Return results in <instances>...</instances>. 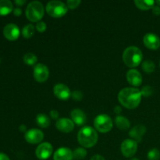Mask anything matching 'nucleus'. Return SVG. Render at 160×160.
<instances>
[{
  "mask_svg": "<svg viewBox=\"0 0 160 160\" xmlns=\"http://www.w3.org/2000/svg\"><path fill=\"white\" fill-rule=\"evenodd\" d=\"M0 160H10L9 158L8 157L7 155L4 154L2 152H0Z\"/></svg>",
  "mask_w": 160,
  "mask_h": 160,
  "instance_id": "obj_36",
  "label": "nucleus"
},
{
  "mask_svg": "<svg viewBox=\"0 0 160 160\" xmlns=\"http://www.w3.org/2000/svg\"><path fill=\"white\" fill-rule=\"evenodd\" d=\"M73 155V158H75L76 159H84L85 156H87V151L84 148H78L74 150Z\"/></svg>",
  "mask_w": 160,
  "mask_h": 160,
  "instance_id": "obj_26",
  "label": "nucleus"
},
{
  "mask_svg": "<svg viewBox=\"0 0 160 160\" xmlns=\"http://www.w3.org/2000/svg\"><path fill=\"white\" fill-rule=\"evenodd\" d=\"M73 158V152L65 147L58 148L53 155V160H72Z\"/></svg>",
  "mask_w": 160,
  "mask_h": 160,
  "instance_id": "obj_16",
  "label": "nucleus"
},
{
  "mask_svg": "<svg viewBox=\"0 0 160 160\" xmlns=\"http://www.w3.org/2000/svg\"><path fill=\"white\" fill-rule=\"evenodd\" d=\"M49 77V70L48 67L42 63H38L34 67V78L39 83H43L48 80Z\"/></svg>",
  "mask_w": 160,
  "mask_h": 160,
  "instance_id": "obj_9",
  "label": "nucleus"
},
{
  "mask_svg": "<svg viewBox=\"0 0 160 160\" xmlns=\"http://www.w3.org/2000/svg\"><path fill=\"white\" fill-rule=\"evenodd\" d=\"M47 27H46V23L43 21H39L37 23V25H36V29L38 32L42 33L45 32V30H46Z\"/></svg>",
  "mask_w": 160,
  "mask_h": 160,
  "instance_id": "obj_30",
  "label": "nucleus"
},
{
  "mask_svg": "<svg viewBox=\"0 0 160 160\" xmlns=\"http://www.w3.org/2000/svg\"><path fill=\"white\" fill-rule=\"evenodd\" d=\"M25 140L30 144H38L42 142L44 138V134L41 130L33 129L29 130L25 133Z\"/></svg>",
  "mask_w": 160,
  "mask_h": 160,
  "instance_id": "obj_10",
  "label": "nucleus"
},
{
  "mask_svg": "<svg viewBox=\"0 0 160 160\" xmlns=\"http://www.w3.org/2000/svg\"><path fill=\"white\" fill-rule=\"evenodd\" d=\"M95 129L101 133H107L112 128V119L106 114H101L95 117L94 120Z\"/></svg>",
  "mask_w": 160,
  "mask_h": 160,
  "instance_id": "obj_6",
  "label": "nucleus"
},
{
  "mask_svg": "<svg viewBox=\"0 0 160 160\" xmlns=\"http://www.w3.org/2000/svg\"><path fill=\"white\" fill-rule=\"evenodd\" d=\"M78 139L82 146L92 148L98 142V134L94 128L91 127H84L78 132Z\"/></svg>",
  "mask_w": 160,
  "mask_h": 160,
  "instance_id": "obj_3",
  "label": "nucleus"
},
{
  "mask_svg": "<svg viewBox=\"0 0 160 160\" xmlns=\"http://www.w3.org/2000/svg\"><path fill=\"white\" fill-rule=\"evenodd\" d=\"M156 2L152 1V0H135L134 4L138 9L142 10H148L149 9H152L155 6Z\"/></svg>",
  "mask_w": 160,
  "mask_h": 160,
  "instance_id": "obj_21",
  "label": "nucleus"
},
{
  "mask_svg": "<svg viewBox=\"0 0 160 160\" xmlns=\"http://www.w3.org/2000/svg\"><path fill=\"white\" fill-rule=\"evenodd\" d=\"M142 68L145 73H152L156 69V65L152 60H145L142 62Z\"/></svg>",
  "mask_w": 160,
  "mask_h": 160,
  "instance_id": "obj_24",
  "label": "nucleus"
},
{
  "mask_svg": "<svg viewBox=\"0 0 160 160\" xmlns=\"http://www.w3.org/2000/svg\"><path fill=\"white\" fill-rule=\"evenodd\" d=\"M127 80L128 83L134 87H138L142 83V76L139 71L131 69L127 73Z\"/></svg>",
  "mask_w": 160,
  "mask_h": 160,
  "instance_id": "obj_15",
  "label": "nucleus"
},
{
  "mask_svg": "<svg viewBox=\"0 0 160 160\" xmlns=\"http://www.w3.org/2000/svg\"><path fill=\"white\" fill-rule=\"evenodd\" d=\"M121 111H122V109L120 106H116V107L114 108V112H115V113L119 114L121 112Z\"/></svg>",
  "mask_w": 160,
  "mask_h": 160,
  "instance_id": "obj_38",
  "label": "nucleus"
},
{
  "mask_svg": "<svg viewBox=\"0 0 160 160\" xmlns=\"http://www.w3.org/2000/svg\"><path fill=\"white\" fill-rule=\"evenodd\" d=\"M26 1L25 0H16L15 3L17 5V6H23V4H25Z\"/></svg>",
  "mask_w": 160,
  "mask_h": 160,
  "instance_id": "obj_37",
  "label": "nucleus"
},
{
  "mask_svg": "<svg viewBox=\"0 0 160 160\" xmlns=\"http://www.w3.org/2000/svg\"><path fill=\"white\" fill-rule=\"evenodd\" d=\"M54 95L60 100H67L71 96V92L67 85L63 84H58L53 88Z\"/></svg>",
  "mask_w": 160,
  "mask_h": 160,
  "instance_id": "obj_13",
  "label": "nucleus"
},
{
  "mask_svg": "<svg viewBox=\"0 0 160 160\" xmlns=\"http://www.w3.org/2000/svg\"><path fill=\"white\" fill-rule=\"evenodd\" d=\"M56 127L61 132L70 133L74 128V123L70 119L61 118L56 121Z\"/></svg>",
  "mask_w": 160,
  "mask_h": 160,
  "instance_id": "obj_14",
  "label": "nucleus"
},
{
  "mask_svg": "<svg viewBox=\"0 0 160 160\" xmlns=\"http://www.w3.org/2000/svg\"><path fill=\"white\" fill-rule=\"evenodd\" d=\"M115 123L117 125V128L121 131H126V130L129 129L130 126H131L129 120L123 116H118V117H116Z\"/></svg>",
  "mask_w": 160,
  "mask_h": 160,
  "instance_id": "obj_20",
  "label": "nucleus"
},
{
  "mask_svg": "<svg viewBox=\"0 0 160 160\" xmlns=\"http://www.w3.org/2000/svg\"><path fill=\"white\" fill-rule=\"evenodd\" d=\"M120 148H121L122 154L125 157H131L137 152L138 142L132 139H127L122 142Z\"/></svg>",
  "mask_w": 160,
  "mask_h": 160,
  "instance_id": "obj_7",
  "label": "nucleus"
},
{
  "mask_svg": "<svg viewBox=\"0 0 160 160\" xmlns=\"http://www.w3.org/2000/svg\"><path fill=\"white\" fill-rule=\"evenodd\" d=\"M36 123L42 128H47L50 125V120L45 114L40 113L36 117Z\"/></svg>",
  "mask_w": 160,
  "mask_h": 160,
  "instance_id": "obj_22",
  "label": "nucleus"
},
{
  "mask_svg": "<svg viewBox=\"0 0 160 160\" xmlns=\"http://www.w3.org/2000/svg\"><path fill=\"white\" fill-rule=\"evenodd\" d=\"M20 31L15 23H8L4 27L3 34L5 38L9 41H15L19 38Z\"/></svg>",
  "mask_w": 160,
  "mask_h": 160,
  "instance_id": "obj_11",
  "label": "nucleus"
},
{
  "mask_svg": "<svg viewBox=\"0 0 160 160\" xmlns=\"http://www.w3.org/2000/svg\"><path fill=\"white\" fill-rule=\"evenodd\" d=\"M53 148L52 145L48 142H44L40 144L37 147L35 151V155L38 159L40 160H46L52 154Z\"/></svg>",
  "mask_w": 160,
  "mask_h": 160,
  "instance_id": "obj_8",
  "label": "nucleus"
},
{
  "mask_svg": "<svg viewBox=\"0 0 160 160\" xmlns=\"http://www.w3.org/2000/svg\"><path fill=\"white\" fill-rule=\"evenodd\" d=\"M152 12L155 15H160V6H154L152 8Z\"/></svg>",
  "mask_w": 160,
  "mask_h": 160,
  "instance_id": "obj_33",
  "label": "nucleus"
},
{
  "mask_svg": "<svg viewBox=\"0 0 160 160\" xmlns=\"http://www.w3.org/2000/svg\"><path fill=\"white\" fill-rule=\"evenodd\" d=\"M38 61V58L34 53H27L23 56V62L24 63H26L27 65L32 66L34 64H35Z\"/></svg>",
  "mask_w": 160,
  "mask_h": 160,
  "instance_id": "obj_25",
  "label": "nucleus"
},
{
  "mask_svg": "<svg viewBox=\"0 0 160 160\" xmlns=\"http://www.w3.org/2000/svg\"><path fill=\"white\" fill-rule=\"evenodd\" d=\"M160 159V152L157 148H152L148 152V160H159Z\"/></svg>",
  "mask_w": 160,
  "mask_h": 160,
  "instance_id": "obj_27",
  "label": "nucleus"
},
{
  "mask_svg": "<svg viewBox=\"0 0 160 160\" xmlns=\"http://www.w3.org/2000/svg\"><path fill=\"white\" fill-rule=\"evenodd\" d=\"M159 66H160V62H159Z\"/></svg>",
  "mask_w": 160,
  "mask_h": 160,
  "instance_id": "obj_43",
  "label": "nucleus"
},
{
  "mask_svg": "<svg viewBox=\"0 0 160 160\" xmlns=\"http://www.w3.org/2000/svg\"><path fill=\"white\" fill-rule=\"evenodd\" d=\"M13 14L15 16H17V17H19V16H20L22 14V10L20 8H15V9H13Z\"/></svg>",
  "mask_w": 160,
  "mask_h": 160,
  "instance_id": "obj_34",
  "label": "nucleus"
},
{
  "mask_svg": "<svg viewBox=\"0 0 160 160\" xmlns=\"http://www.w3.org/2000/svg\"><path fill=\"white\" fill-rule=\"evenodd\" d=\"M71 96L76 101H81L83 98V94L82 92H79V91H74L71 93Z\"/></svg>",
  "mask_w": 160,
  "mask_h": 160,
  "instance_id": "obj_31",
  "label": "nucleus"
},
{
  "mask_svg": "<svg viewBox=\"0 0 160 160\" xmlns=\"http://www.w3.org/2000/svg\"><path fill=\"white\" fill-rule=\"evenodd\" d=\"M20 131H21V132H25V133H26L27 132L26 126H25V125H23V124L20 125Z\"/></svg>",
  "mask_w": 160,
  "mask_h": 160,
  "instance_id": "obj_39",
  "label": "nucleus"
},
{
  "mask_svg": "<svg viewBox=\"0 0 160 160\" xmlns=\"http://www.w3.org/2000/svg\"><path fill=\"white\" fill-rule=\"evenodd\" d=\"M91 160H105V158L101 155H95L91 158Z\"/></svg>",
  "mask_w": 160,
  "mask_h": 160,
  "instance_id": "obj_35",
  "label": "nucleus"
},
{
  "mask_svg": "<svg viewBox=\"0 0 160 160\" xmlns=\"http://www.w3.org/2000/svg\"><path fill=\"white\" fill-rule=\"evenodd\" d=\"M146 132V128L142 124H138L134 126L129 132V135L134 139L135 142H141L142 136Z\"/></svg>",
  "mask_w": 160,
  "mask_h": 160,
  "instance_id": "obj_17",
  "label": "nucleus"
},
{
  "mask_svg": "<svg viewBox=\"0 0 160 160\" xmlns=\"http://www.w3.org/2000/svg\"><path fill=\"white\" fill-rule=\"evenodd\" d=\"M141 94H142V96L144 97H148L151 96L153 93V88L151 86H144L142 89L140 90Z\"/></svg>",
  "mask_w": 160,
  "mask_h": 160,
  "instance_id": "obj_28",
  "label": "nucleus"
},
{
  "mask_svg": "<svg viewBox=\"0 0 160 160\" xmlns=\"http://www.w3.org/2000/svg\"><path fill=\"white\" fill-rule=\"evenodd\" d=\"M70 116H71L72 120H73V123L78 125V126H82L86 123V120H87L86 115L81 109H76L72 110Z\"/></svg>",
  "mask_w": 160,
  "mask_h": 160,
  "instance_id": "obj_18",
  "label": "nucleus"
},
{
  "mask_svg": "<svg viewBox=\"0 0 160 160\" xmlns=\"http://www.w3.org/2000/svg\"><path fill=\"white\" fill-rule=\"evenodd\" d=\"M44 16V6L40 2L34 1L28 4L26 9V17L30 21L39 22Z\"/></svg>",
  "mask_w": 160,
  "mask_h": 160,
  "instance_id": "obj_4",
  "label": "nucleus"
},
{
  "mask_svg": "<svg viewBox=\"0 0 160 160\" xmlns=\"http://www.w3.org/2000/svg\"><path fill=\"white\" fill-rule=\"evenodd\" d=\"M13 10V5L9 0H0V16H6Z\"/></svg>",
  "mask_w": 160,
  "mask_h": 160,
  "instance_id": "obj_19",
  "label": "nucleus"
},
{
  "mask_svg": "<svg viewBox=\"0 0 160 160\" xmlns=\"http://www.w3.org/2000/svg\"><path fill=\"white\" fill-rule=\"evenodd\" d=\"M143 59V54L139 48L130 46L124 50L123 53V61L128 67H138L140 65Z\"/></svg>",
  "mask_w": 160,
  "mask_h": 160,
  "instance_id": "obj_2",
  "label": "nucleus"
},
{
  "mask_svg": "<svg viewBox=\"0 0 160 160\" xmlns=\"http://www.w3.org/2000/svg\"><path fill=\"white\" fill-rule=\"evenodd\" d=\"M143 42L147 48L152 50L158 49L160 46L159 38L152 33L145 34L143 38Z\"/></svg>",
  "mask_w": 160,
  "mask_h": 160,
  "instance_id": "obj_12",
  "label": "nucleus"
},
{
  "mask_svg": "<svg viewBox=\"0 0 160 160\" xmlns=\"http://www.w3.org/2000/svg\"><path fill=\"white\" fill-rule=\"evenodd\" d=\"M50 117H51L52 119L53 120H57L59 118V112H58L57 110H55V109H52L50 112Z\"/></svg>",
  "mask_w": 160,
  "mask_h": 160,
  "instance_id": "obj_32",
  "label": "nucleus"
},
{
  "mask_svg": "<svg viewBox=\"0 0 160 160\" xmlns=\"http://www.w3.org/2000/svg\"><path fill=\"white\" fill-rule=\"evenodd\" d=\"M35 32V28H34V25L32 24H27L24 28L22 30V35L25 38L28 39L33 37Z\"/></svg>",
  "mask_w": 160,
  "mask_h": 160,
  "instance_id": "obj_23",
  "label": "nucleus"
},
{
  "mask_svg": "<svg viewBox=\"0 0 160 160\" xmlns=\"http://www.w3.org/2000/svg\"><path fill=\"white\" fill-rule=\"evenodd\" d=\"M156 3L157 4V6H160V0H157V1H156Z\"/></svg>",
  "mask_w": 160,
  "mask_h": 160,
  "instance_id": "obj_40",
  "label": "nucleus"
},
{
  "mask_svg": "<svg viewBox=\"0 0 160 160\" xmlns=\"http://www.w3.org/2000/svg\"><path fill=\"white\" fill-rule=\"evenodd\" d=\"M119 102L127 109H133L139 106L142 100V94L135 88H125L118 94Z\"/></svg>",
  "mask_w": 160,
  "mask_h": 160,
  "instance_id": "obj_1",
  "label": "nucleus"
},
{
  "mask_svg": "<svg viewBox=\"0 0 160 160\" xmlns=\"http://www.w3.org/2000/svg\"><path fill=\"white\" fill-rule=\"evenodd\" d=\"M0 62H1V59H0Z\"/></svg>",
  "mask_w": 160,
  "mask_h": 160,
  "instance_id": "obj_42",
  "label": "nucleus"
},
{
  "mask_svg": "<svg viewBox=\"0 0 160 160\" xmlns=\"http://www.w3.org/2000/svg\"><path fill=\"white\" fill-rule=\"evenodd\" d=\"M81 2L80 0H68L67 2V6L68 9H76L80 4H81Z\"/></svg>",
  "mask_w": 160,
  "mask_h": 160,
  "instance_id": "obj_29",
  "label": "nucleus"
},
{
  "mask_svg": "<svg viewBox=\"0 0 160 160\" xmlns=\"http://www.w3.org/2000/svg\"><path fill=\"white\" fill-rule=\"evenodd\" d=\"M67 4L60 1H50L46 5V12L51 17L54 18L62 17L67 12Z\"/></svg>",
  "mask_w": 160,
  "mask_h": 160,
  "instance_id": "obj_5",
  "label": "nucleus"
},
{
  "mask_svg": "<svg viewBox=\"0 0 160 160\" xmlns=\"http://www.w3.org/2000/svg\"><path fill=\"white\" fill-rule=\"evenodd\" d=\"M131 160H139V159H137V158H133V159H131Z\"/></svg>",
  "mask_w": 160,
  "mask_h": 160,
  "instance_id": "obj_41",
  "label": "nucleus"
}]
</instances>
